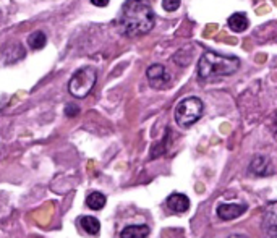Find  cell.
Segmentation results:
<instances>
[{
	"label": "cell",
	"instance_id": "15",
	"mask_svg": "<svg viewBox=\"0 0 277 238\" xmlns=\"http://www.w3.org/2000/svg\"><path fill=\"white\" fill-rule=\"evenodd\" d=\"M182 0H162V7L165 11H175L180 7Z\"/></svg>",
	"mask_w": 277,
	"mask_h": 238
},
{
	"label": "cell",
	"instance_id": "9",
	"mask_svg": "<svg viewBox=\"0 0 277 238\" xmlns=\"http://www.w3.org/2000/svg\"><path fill=\"white\" fill-rule=\"evenodd\" d=\"M167 207L172 212L183 214V212H187L190 209V199L183 193H172L167 198Z\"/></svg>",
	"mask_w": 277,
	"mask_h": 238
},
{
	"label": "cell",
	"instance_id": "1",
	"mask_svg": "<svg viewBox=\"0 0 277 238\" xmlns=\"http://www.w3.org/2000/svg\"><path fill=\"white\" fill-rule=\"evenodd\" d=\"M156 23L151 3L147 0H127L123 3L122 16H120V28L125 36H141L149 33Z\"/></svg>",
	"mask_w": 277,
	"mask_h": 238
},
{
	"label": "cell",
	"instance_id": "2",
	"mask_svg": "<svg viewBox=\"0 0 277 238\" xmlns=\"http://www.w3.org/2000/svg\"><path fill=\"white\" fill-rule=\"evenodd\" d=\"M240 68V59L233 56H220L217 52H205L198 62V76L203 81L230 76Z\"/></svg>",
	"mask_w": 277,
	"mask_h": 238
},
{
	"label": "cell",
	"instance_id": "4",
	"mask_svg": "<svg viewBox=\"0 0 277 238\" xmlns=\"http://www.w3.org/2000/svg\"><path fill=\"white\" fill-rule=\"evenodd\" d=\"M97 73L91 66H84V68L78 70L75 75L71 76L69 83V91L73 97H78V99H83V97L88 96L92 88L96 84Z\"/></svg>",
	"mask_w": 277,
	"mask_h": 238
},
{
	"label": "cell",
	"instance_id": "5",
	"mask_svg": "<svg viewBox=\"0 0 277 238\" xmlns=\"http://www.w3.org/2000/svg\"><path fill=\"white\" fill-rule=\"evenodd\" d=\"M146 76H147V81L154 88V89H164L169 86L170 83V75L169 71L165 70V66L161 63H154L151 65L149 68L146 71Z\"/></svg>",
	"mask_w": 277,
	"mask_h": 238
},
{
	"label": "cell",
	"instance_id": "8",
	"mask_svg": "<svg viewBox=\"0 0 277 238\" xmlns=\"http://www.w3.org/2000/svg\"><path fill=\"white\" fill-rule=\"evenodd\" d=\"M248 174L255 177H268L273 174V166L264 156H255L248 166Z\"/></svg>",
	"mask_w": 277,
	"mask_h": 238
},
{
	"label": "cell",
	"instance_id": "17",
	"mask_svg": "<svg viewBox=\"0 0 277 238\" xmlns=\"http://www.w3.org/2000/svg\"><path fill=\"white\" fill-rule=\"evenodd\" d=\"M91 3L96 5V7H107L109 0H91Z\"/></svg>",
	"mask_w": 277,
	"mask_h": 238
},
{
	"label": "cell",
	"instance_id": "12",
	"mask_svg": "<svg viewBox=\"0 0 277 238\" xmlns=\"http://www.w3.org/2000/svg\"><path fill=\"white\" fill-rule=\"evenodd\" d=\"M229 28L232 29L233 33H243V31H246V29H248V24H250V21H248V16H246L245 13H233V15H230V18H229Z\"/></svg>",
	"mask_w": 277,
	"mask_h": 238
},
{
	"label": "cell",
	"instance_id": "7",
	"mask_svg": "<svg viewBox=\"0 0 277 238\" xmlns=\"http://www.w3.org/2000/svg\"><path fill=\"white\" fill-rule=\"evenodd\" d=\"M246 211H248V204L246 203H222L217 206L215 214L222 221H233V219L243 216Z\"/></svg>",
	"mask_w": 277,
	"mask_h": 238
},
{
	"label": "cell",
	"instance_id": "6",
	"mask_svg": "<svg viewBox=\"0 0 277 238\" xmlns=\"http://www.w3.org/2000/svg\"><path fill=\"white\" fill-rule=\"evenodd\" d=\"M261 227L268 238H277V201H273L266 206Z\"/></svg>",
	"mask_w": 277,
	"mask_h": 238
},
{
	"label": "cell",
	"instance_id": "14",
	"mask_svg": "<svg viewBox=\"0 0 277 238\" xmlns=\"http://www.w3.org/2000/svg\"><path fill=\"white\" fill-rule=\"evenodd\" d=\"M47 44V38L42 31H34L33 34H29L28 38V46L33 49V51H41Z\"/></svg>",
	"mask_w": 277,
	"mask_h": 238
},
{
	"label": "cell",
	"instance_id": "13",
	"mask_svg": "<svg viewBox=\"0 0 277 238\" xmlns=\"http://www.w3.org/2000/svg\"><path fill=\"white\" fill-rule=\"evenodd\" d=\"M106 203H107V198L104 196L102 193H99V191H92V193L88 194V196H86V206H88L89 209H92V211L104 209Z\"/></svg>",
	"mask_w": 277,
	"mask_h": 238
},
{
	"label": "cell",
	"instance_id": "18",
	"mask_svg": "<svg viewBox=\"0 0 277 238\" xmlns=\"http://www.w3.org/2000/svg\"><path fill=\"white\" fill-rule=\"evenodd\" d=\"M229 238H248V237H246V235H240V234H233Z\"/></svg>",
	"mask_w": 277,
	"mask_h": 238
},
{
	"label": "cell",
	"instance_id": "16",
	"mask_svg": "<svg viewBox=\"0 0 277 238\" xmlns=\"http://www.w3.org/2000/svg\"><path fill=\"white\" fill-rule=\"evenodd\" d=\"M79 114V109L75 106V104H69V106L65 107V115L67 117H76Z\"/></svg>",
	"mask_w": 277,
	"mask_h": 238
},
{
	"label": "cell",
	"instance_id": "3",
	"mask_svg": "<svg viewBox=\"0 0 277 238\" xmlns=\"http://www.w3.org/2000/svg\"><path fill=\"white\" fill-rule=\"evenodd\" d=\"M203 112H205V104L200 99V97H187L177 104L174 117L175 121L178 123V126L182 128H188L195 125L196 121L201 119Z\"/></svg>",
	"mask_w": 277,
	"mask_h": 238
},
{
	"label": "cell",
	"instance_id": "10",
	"mask_svg": "<svg viewBox=\"0 0 277 238\" xmlns=\"http://www.w3.org/2000/svg\"><path fill=\"white\" fill-rule=\"evenodd\" d=\"M78 225L81 227L84 234L92 235V237L99 235V232H101V222L92 216H81L78 219Z\"/></svg>",
	"mask_w": 277,
	"mask_h": 238
},
{
	"label": "cell",
	"instance_id": "11",
	"mask_svg": "<svg viewBox=\"0 0 277 238\" xmlns=\"http://www.w3.org/2000/svg\"><path fill=\"white\" fill-rule=\"evenodd\" d=\"M149 227L144 224L141 225H128L120 232V238H146L149 235Z\"/></svg>",
	"mask_w": 277,
	"mask_h": 238
}]
</instances>
